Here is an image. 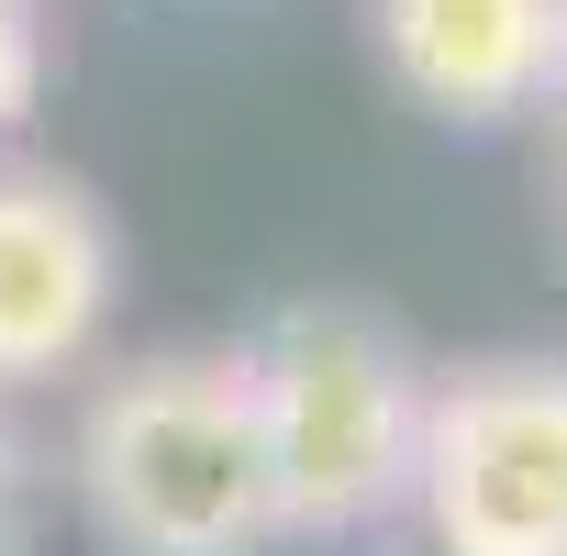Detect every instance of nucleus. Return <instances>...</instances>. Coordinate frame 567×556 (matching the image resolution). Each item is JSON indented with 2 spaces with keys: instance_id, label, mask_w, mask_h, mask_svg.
I'll list each match as a JSON object with an SVG mask.
<instances>
[{
  "instance_id": "obj_8",
  "label": "nucleus",
  "mask_w": 567,
  "mask_h": 556,
  "mask_svg": "<svg viewBox=\"0 0 567 556\" xmlns=\"http://www.w3.org/2000/svg\"><path fill=\"white\" fill-rule=\"evenodd\" d=\"M12 478H23V445H12V423H0V501H12Z\"/></svg>"
},
{
  "instance_id": "obj_3",
  "label": "nucleus",
  "mask_w": 567,
  "mask_h": 556,
  "mask_svg": "<svg viewBox=\"0 0 567 556\" xmlns=\"http://www.w3.org/2000/svg\"><path fill=\"white\" fill-rule=\"evenodd\" d=\"M412 523L434 556H567V357H478L423 379Z\"/></svg>"
},
{
  "instance_id": "obj_7",
  "label": "nucleus",
  "mask_w": 567,
  "mask_h": 556,
  "mask_svg": "<svg viewBox=\"0 0 567 556\" xmlns=\"http://www.w3.org/2000/svg\"><path fill=\"white\" fill-rule=\"evenodd\" d=\"M545 112L567 123V12H556V68H545Z\"/></svg>"
},
{
  "instance_id": "obj_4",
  "label": "nucleus",
  "mask_w": 567,
  "mask_h": 556,
  "mask_svg": "<svg viewBox=\"0 0 567 556\" xmlns=\"http://www.w3.org/2000/svg\"><path fill=\"white\" fill-rule=\"evenodd\" d=\"M112 290H123L112 212L79 178L0 167V390H34V379L79 368Z\"/></svg>"
},
{
  "instance_id": "obj_2",
  "label": "nucleus",
  "mask_w": 567,
  "mask_h": 556,
  "mask_svg": "<svg viewBox=\"0 0 567 556\" xmlns=\"http://www.w3.org/2000/svg\"><path fill=\"white\" fill-rule=\"evenodd\" d=\"M79 512L112 556H267V434L245 346H178L79 412Z\"/></svg>"
},
{
  "instance_id": "obj_5",
  "label": "nucleus",
  "mask_w": 567,
  "mask_h": 556,
  "mask_svg": "<svg viewBox=\"0 0 567 556\" xmlns=\"http://www.w3.org/2000/svg\"><path fill=\"white\" fill-rule=\"evenodd\" d=\"M567 0H368L379 68L434 123H512L545 101Z\"/></svg>"
},
{
  "instance_id": "obj_6",
  "label": "nucleus",
  "mask_w": 567,
  "mask_h": 556,
  "mask_svg": "<svg viewBox=\"0 0 567 556\" xmlns=\"http://www.w3.org/2000/svg\"><path fill=\"white\" fill-rule=\"evenodd\" d=\"M45 101V0H0V134Z\"/></svg>"
},
{
  "instance_id": "obj_1",
  "label": "nucleus",
  "mask_w": 567,
  "mask_h": 556,
  "mask_svg": "<svg viewBox=\"0 0 567 556\" xmlns=\"http://www.w3.org/2000/svg\"><path fill=\"white\" fill-rule=\"evenodd\" d=\"M256 434H267V512L278 545H368L412 523V445H423V368L357 301H290L256 346Z\"/></svg>"
}]
</instances>
